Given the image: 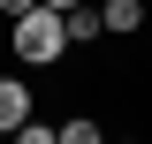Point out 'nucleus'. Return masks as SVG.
Listing matches in <instances>:
<instances>
[{"label": "nucleus", "mask_w": 152, "mask_h": 144, "mask_svg": "<svg viewBox=\"0 0 152 144\" xmlns=\"http://www.w3.org/2000/svg\"><path fill=\"white\" fill-rule=\"evenodd\" d=\"M122 144H137V137H122Z\"/></svg>", "instance_id": "obj_9"}, {"label": "nucleus", "mask_w": 152, "mask_h": 144, "mask_svg": "<svg viewBox=\"0 0 152 144\" xmlns=\"http://www.w3.org/2000/svg\"><path fill=\"white\" fill-rule=\"evenodd\" d=\"M61 23H69V46H91V38H107V23H99V8H91V0L61 8Z\"/></svg>", "instance_id": "obj_3"}, {"label": "nucleus", "mask_w": 152, "mask_h": 144, "mask_svg": "<svg viewBox=\"0 0 152 144\" xmlns=\"http://www.w3.org/2000/svg\"><path fill=\"white\" fill-rule=\"evenodd\" d=\"M46 8H76V0H46Z\"/></svg>", "instance_id": "obj_8"}, {"label": "nucleus", "mask_w": 152, "mask_h": 144, "mask_svg": "<svg viewBox=\"0 0 152 144\" xmlns=\"http://www.w3.org/2000/svg\"><path fill=\"white\" fill-rule=\"evenodd\" d=\"M23 121H31V84L0 76V129H23Z\"/></svg>", "instance_id": "obj_2"}, {"label": "nucleus", "mask_w": 152, "mask_h": 144, "mask_svg": "<svg viewBox=\"0 0 152 144\" xmlns=\"http://www.w3.org/2000/svg\"><path fill=\"white\" fill-rule=\"evenodd\" d=\"M53 144H107V129L76 114V121H61V129H53Z\"/></svg>", "instance_id": "obj_5"}, {"label": "nucleus", "mask_w": 152, "mask_h": 144, "mask_svg": "<svg viewBox=\"0 0 152 144\" xmlns=\"http://www.w3.org/2000/svg\"><path fill=\"white\" fill-rule=\"evenodd\" d=\"M8 137H15V144H53V129H46V121H23V129H8Z\"/></svg>", "instance_id": "obj_6"}, {"label": "nucleus", "mask_w": 152, "mask_h": 144, "mask_svg": "<svg viewBox=\"0 0 152 144\" xmlns=\"http://www.w3.org/2000/svg\"><path fill=\"white\" fill-rule=\"evenodd\" d=\"M61 53H69V23H61V8L31 0V8L15 15V61H31V68H53Z\"/></svg>", "instance_id": "obj_1"}, {"label": "nucleus", "mask_w": 152, "mask_h": 144, "mask_svg": "<svg viewBox=\"0 0 152 144\" xmlns=\"http://www.w3.org/2000/svg\"><path fill=\"white\" fill-rule=\"evenodd\" d=\"M23 8H31V0H0V15H23Z\"/></svg>", "instance_id": "obj_7"}, {"label": "nucleus", "mask_w": 152, "mask_h": 144, "mask_svg": "<svg viewBox=\"0 0 152 144\" xmlns=\"http://www.w3.org/2000/svg\"><path fill=\"white\" fill-rule=\"evenodd\" d=\"M99 23H107L114 38H122V31H137V23H145V0H107V8H99Z\"/></svg>", "instance_id": "obj_4"}]
</instances>
